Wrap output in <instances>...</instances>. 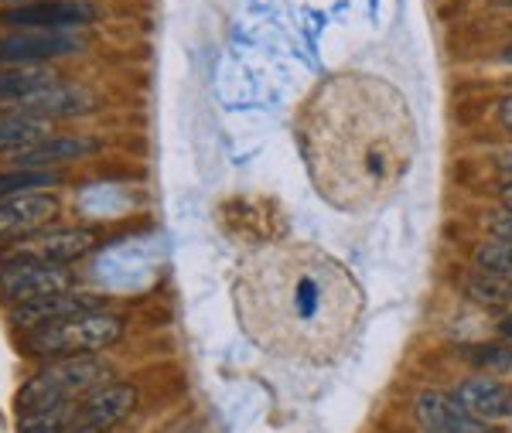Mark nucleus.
Listing matches in <instances>:
<instances>
[{
    "instance_id": "f257e3e1",
    "label": "nucleus",
    "mask_w": 512,
    "mask_h": 433,
    "mask_svg": "<svg viewBox=\"0 0 512 433\" xmlns=\"http://www.w3.org/2000/svg\"><path fill=\"white\" fill-rule=\"evenodd\" d=\"M110 382V365L96 355L59 358L48 369H41L35 379L24 382L18 393V410H48V406H65L86 399L93 389Z\"/></svg>"
},
{
    "instance_id": "f03ea898",
    "label": "nucleus",
    "mask_w": 512,
    "mask_h": 433,
    "mask_svg": "<svg viewBox=\"0 0 512 433\" xmlns=\"http://www.w3.org/2000/svg\"><path fill=\"white\" fill-rule=\"evenodd\" d=\"M123 338V318L110 311H89L76 314V318H62L52 324L28 331L24 345L31 355L45 358H76V355H93L103 348L117 345Z\"/></svg>"
},
{
    "instance_id": "7ed1b4c3",
    "label": "nucleus",
    "mask_w": 512,
    "mask_h": 433,
    "mask_svg": "<svg viewBox=\"0 0 512 433\" xmlns=\"http://www.w3.org/2000/svg\"><path fill=\"white\" fill-rule=\"evenodd\" d=\"M93 21L96 7L89 0H31L0 11V28L11 31H82Z\"/></svg>"
},
{
    "instance_id": "20e7f679",
    "label": "nucleus",
    "mask_w": 512,
    "mask_h": 433,
    "mask_svg": "<svg viewBox=\"0 0 512 433\" xmlns=\"http://www.w3.org/2000/svg\"><path fill=\"white\" fill-rule=\"evenodd\" d=\"M89 45L82 31H7L0 35V69L4 65H48L55 58L79 55Z\"/></svg>"
},
{
    "instance_id": "39448f33",
    "label": "nucleus",
    "mask_w": 512,
    "mask_h": 433,
    "mask_svg": "<svg viewBox=\"0 0 512 433\" xmlns=\"http://www.w3.org/2000/svg\"><path fill=\"white\" fill-rule=\"evenodd\" d=\"M72 290L69 270L35 260H4L0 263V294L7 304H28L38 297H52Z\"/></svg>"
},
{
    "instance_id": "423d86ee",
    "label": "nucleus",
    "mask_w": 512,
    "mask_h": 433,
    "mask_svg": "<svg viewBox=\"0 0 512 433\" xmlns=\"http://www.w3.org/2000/svg\"><path fill=\"white\" fill-rule=\"evenodd\" d=\"M93 246H96V232L89 229H41L35 236H24L21 243H14L7 253H0V263L35 260V263L65 266L82 260L86 253H93Z\"/></svg>"
},
{
    "instance_id": "0eeeda50",
    "label": "nucleus",
    "mask_w": 512,
    "mask_h": 433,
    "mask_svg": "<svg viewBox=\"0 0 512 433\" xmlns=\"http://www.w3.org/2000/svg\"><path fill=\"white\" fill-rule=\"evenodd\" d=\"M137 410V389L130 382H106L76 406V430L110 433Z\"/></svg>"
},
{
    "instance_id": "6e6552de",
    "label": "nucleus",
    "mask_w": 512,
    "mask_h": 433,
    "mask_svg": "<svg viewBox=\"0 0 512 433\" xmlns=\"http://www.w3.org/2000/svg\"><path fill=\"white\" fill-rule=\"evenodd\" d=\"M59 215V198L48 191H24V195L0 198V239L35 236Z\"/></svg>"
},
{
    "instance_id": "1a4fd4ad",
    "label": "nucleus",
    "mask_w": 512,
    "mask_h": 433,
    "mask_svg": "<svg viewBox=\"0 0 512 433\" xmlns=\"http://www.w3.org/2000/svg\"><path fill=\"white\" fill-rule=\"evenodd\" d=\"M414 416L424 433H492L489 423L475 420L458 399L437 389H424L414 399Z\"/></svg>"
},
{
    "instance_id": "9d476101",
    "label": "nucleus",
    "mask_w": 512,
    "mask_h": 433,
    "mask_svg": "<svg viewBox=\"0 0 512 433\" xmlns=\"http://www.w3.org/2000/svg\"><path fill=\"white\" fill-rule=\"evenodd\" d=\"M21 116L31 120H69V116H86L96 110V96L79 82H52L48 89H41L31 99L14 106Z\"/></svg>"
},
{
    "instance_id": "9b49d317",
    "label": "nucleus",
    "mask_w": 512,
    "mask_h": 433,
    "mask_svg": "<svg viewBox=\"0 0 512 433\" xmlns=\"http://www.w3.org/2000/svg\"><path fill=\"white\" fill-rule=\"evenodd\" d=\"M89 311H103V297L65 290V294L38 297V301H28V304H14L11 307V321L18 324V328H24V331H35V328H41V324L76 318V314H89Z\"/></svg>"
},
{
    "instance_id": "f8f14e48",
    "label": "nucleus",
    "mask_w": 512,
    "mask_h": 433,
    "mask_svg": "<svg viewBox=\"0 0 512 433\" xmlns=\"http://www.w3.org/2000/svg\"><path fill=\"white\" fill-rule=\"evenodd\" d=\"M454 399H458L461 406H465L468 413L475 416V420L482 423H492V420H506V416H512V393L502 382L495 379H468L458 386V393H454Z\"/></svg>"
},
{
    "instance_id": "ddd939ff",
    "label": "nucleus",
    "mask_w": 512,
    "mask_h": 433,
    "mask_svg": "<svg viewBox=\"0 0 512 433\" xmlns=\"http://www.w3.org/2000/svg\"><path fill=\"white\" fill-rule=\"evenodd\" d=\"M93 151H96V140H89V137H48L31 147V151L14 154V168L48 171V168H55V164L79 161V157H86Z\"/></svg>"
},
{
    "instance_id": "4468645a",
    "label": "nucleus",
    "mask_w": 512,
    "mask_h": 433,
    "mask_svg": "<svg viewBox=\"0 0 512 433\" xmlns=\"http://www.w3.org/2000/svg\"><path fill=\"white\" fill-rule=\"evenodd\" d=\"M52 82H59L48 65H4L0 69V103H24L41 89H48Z\"/></svg>"
},
{
    "instance_id": "2eb2a0df",
    "label": "nucleus",
    "mask_w": 512,
    "mask_h": 433,
    "mask_svg": "<svg viewBox=\"0 0 512 433\" xmlns=\"http://www.w3.org/2000/svg\"><path fill=\"white\" fill-rule=\"evenodd\" d=\"M48 123L45 120H31V116L11 113L0 116V154H21L31 151L41 140H48Z\"/></svg>"
},
{
    "instance_id": "dca6fc26",
    "label": "nucleus",
    "mask_w": 512,
    "mask_h": 433,
    "mask_svg": "<svg viewBox=\"0 0 512 433\" xmlns=\"http://www.w3.org/2000/svg\"><path fill=\"white\" fill-rule=\"evenodd\" d=\"M76 427V406H48L18 416V433H69Z\"/></svg>"
},
{
    "instance_id": "f3484780",
    "label": "nucleus",
    "mask_w": 512,
    "mask_h": 433,
    "mask_svg": "<svg viewBox=\"0 0 512 433\" xmlns=\"http://www.w3.org/2000/svg\"><path fill=\"white\" fill-rule=\"evenodd\" d=\"M59 181H62L59 171H24V168H14V171L0 174V198L24 195V191H45V188H55Z\"/></svg>"
},
{
    "instance_id": "a211bd4d",
    "label": "nucleus",
    "mask_w": 512,
    "mask_h": 433,
    "mask_svg": "<svg viewBox=\"0 0 512 433\" xmlns=\"http://www.w3.org/2000/svg\"><path fill=\"white\" fill-rule=\"evenodd\" d=\"M475 266L499 280H512V239H492L475 249Z\"/></svg>"
},
{
    "instance_id": "6ab92c4d",
    "label": "nucleus",
    "mask_w": 512,
    "mask_h": 433,
    "mask_svg": "<svg viewBox=\"0 0 512 433\" xmlns=\"http://www.w3.org/2000/svg\"><path fill=\"white\" fill-rule=\"evenodd\" d=\"M468 297L478 304H485V307H502V304H509L512 297H509V287H506V280H499V277H492V273H472L468 277Z\"/></svg>"
},
{
    "instance_id": "aec40b11",
    "label": "nucleus",
    "mask_w": 512,
    "mask_h": 433,
    "mask_svg": "<svg viewBox=\"0 0 512 433\" xmlns=\"http://www.w3.org/2000/svg\"><path fill=\"white\" fill-rule=\"evenodd\" d=\"M468 358L482 369L492 372H512V345H475L468 348Z\"/></svg>"
},
{
    "instance_id": "412c9836",
    "label": "nucleus",
    "mask_w": 512,
    "mask_h": 433,
    "mask_svg": "<svg viewBox=\"0 0 512 433\" xmlns=\"http://www.w3.org/2000/svg\"><path fill=\"white\" fill-rule=\"evenodd\" d=\"M489 229L495 239H512V208H499L489 219Z\"/></svg>"
},
{
    "instance_id": "4be33fe9",
    "label": "nucleus",
    "mask_w": 512,
    "mask_h": 433,
    "mask_svg": "<svg viewBox=\"0 0 512 433\" xmlns=\"http://www.w3.org/2000/svg\"><path fill=\"white\" fill-rule=\"evenodd\" d=\"M499 120H502V127H509L512 130V96H506L499 103Z\"/></svg>"
},
{
    "instance_id": "5701e85b",
    "label": "nucleus",
    "mask_w": 512,
    "mask_h": 433,
    "mask_svg": "<svg viewBox=\"0 0 512 433\" xmlns=\"http://www.w3.org/2000/svg\"><path fill=\"white\" fill-rule=\"evenodd\" d=\"M502 208H512V181L502 185Z\"/></svg>"
},
{
    "instance_id": "b1692460",
    "label": "nucleus",
    "mask_w": 512,
    "mask_h": 433,
    "mask_svg": "<svg viewBox=\"0 0 512 433\" xmlns=\"http://www.w3.org/2000/svg\"><path fill=\"white\" fill-rule=\"evenodd\" d=\"M499 328H502V338H506V341H509V345H512V314H509V318H506V321H502V324H499Z\"/></svg>"
},
{
    "instance_id": "393cba45",
    "label": "nucleus",
    "mask_w": 512,
    "mask_h": 433,
    "mask_svg": "<svg viewBox=\"0 0 512 433\" xmlns=\"http://www.w3.org/2000/svg\"><path fill=\"white\" fill-rule=\"evenodd\" d=\"M506 62H512V48H506Z\"/></svg>"
},
{
    "instance_id": "a878e982",
    "label": "nucleus",
    "mask_w": 512,
    "mask_h": 433,
    "mask_svg": "<svg viewBox=\"0 0 512 433\" xmlns=\"http://www.w3.org/2000/svg\"><path fill=\"white\" fill-rule=\"evenodd\" d=\"M506 287H509V297H512V280H506Z\"/></svg>"
},
{
    "instance_id": "bb28decb",
    "label": "nucleus",
    "mask_w": 512,
    "mask_h": 433,
    "mask_svg": "<svg viewBox=\"0 0 512 433\" xmlns=\"http://www.w3.org/2000/svg\"><path fill=\"white\" fill-rule=\"evenodd\" d=\"M499 4H512V0H499Z\"/></svg>"
},
{
    "instance_id": "cd10ccee",
    "label": "nucleus",
    "mask_w": 512,
    "mask_h": 433,
    "mask_svg": "<svg viewBox=\"0 0 512 433\" xmlns=\"http://www.w3.org/2000/svg\"><path fill=\"white\" fill-rule=\"evenodd\" d=\"M69 433H82V430H76V427H72V430H69Z\"/></svg>"
}]
</instances>
